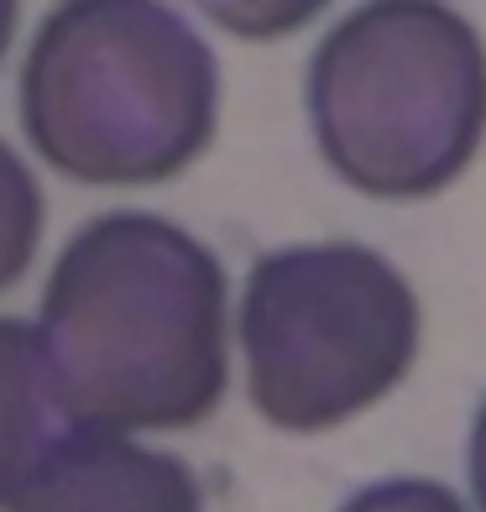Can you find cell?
<instances>
[{
	"mask_svg": "<svg viewBox=\"0 0 486 512\" xmlns=\"http://www.w3.org/2000/svg\"><path fill=\"white\" fill-rule=\"evenodd\" d=\"M37 340L74 429H194L230 382L225 267L183 225L115 209L58 251Z\"/></svg>",
	"mask_w": 486,
	"mask_h": 512,
	"instance_id": "6da1fadb",
	"label": "cell"
},
{
	"mask_svg": "<svg viewBox=\"0 0 486 512\" xmlns=\"http://www.w3.org/2000/svg\"><path fill=\"white\" fill-rule=\"evenodd\" d=\"M220 63L173 6L74 0L42 16L21 68V126L79 183H162L215 142Z\"/></svg>",
	"mask_w": 486,
	"mask_h": 512,
	"instance_id": "7a4b0ae2",
	"label": "cell"
},
{
	"mask_svg": "<svg viewBox=\"0 0 486 512\" xmlns=\"http://www.w3.org/2000/svg\"><path fill=\"white\" fill-rule=\"evenodd\" d=\"M319 157L366 199H434L486 142V42L460 11L382 0L309 58Z\"/></svg>",
	"mask_w": 486,
	"mask_h": 512,
	"instance_id": "3957f363",
	"label": "cell"
},
{
	"mask_svg": "<svg viewBox=\"0 0 486 512\" xmlns=\"http://www.w3.org/2000/svg\"><path fill=\"white\" fill-rule=\"evenodd\" d=\"M419 298L382 251L314 241L246 272L236 340L267 424L319 434L377 408L419 356Z\"/></svg>",
	"mask_w": 486,
	"mask_h": 512,
	"instance_id": "277c9868",
	"label": "cell"
},
{
	"mask_svg": "<svg viewBox=\"0 0 486 512\" xmlns=\"http://www.w3.org/2000/svg\"><path fill=\"white\" fill-rule=\"evenodd\" d=\"M6 512H204L189 460L110 429H63L32 460Z\"/></svg>",
	"mask_w": 486,
	"mask_h": 512,
	"instance_id": "5b68a950",
	"label": "cell"
},
{
	"mask_svg": "<svg viewBox=\"0 0 486 512\" xmlns=\"http://www.w3.org/2000/svg\"><path fill=\"white\" fill-rule=\"evenodd\" d=\"M48 366L32 324L0 319V507H11L32 460L48 445Z\"/></svg>",
	"mask_w": 486,
	"mask_h": 512,
	"instance_id": "8992f818",
	"label": "cell"
},
{
	"mask_svg": "<svg viewBox=\"0 0 486 512\" xmlns=\"http://www.w3.org/2000/svg\"><path fill=\"white\" fill-rule=\"evenodd\" d=\"M42 220H48V209H42L32 168L0 142V293L27 277L42 241Z\"/></svg>",
	"mask_w": 486,
	"mask_h": 512,
	"instance_id": "52a82bcc",
	"label": "cell"
},
{
	"mask_svg": "<svg viewBox=\"0 0 486 512\" xmlns=\"http://www.w3.org/2000/svg\"><path fill=\"white\" fill-rule=\"evenodd\" d=\"M340 512H466L450 486L424 481V476H392V481H372L345 502Z\"/></svg>",
	"mask_w": 486,
	"mask_h": 512,
	"instance_id": "ba28073f",
	"label": "cell"
},
{
	"mask_svg": "<svg viewBox=\"0 0 486 512\" xmlns=\"http://www.w3.org/2000/svg\"><path fill=\"white\" fill-rule=\"evenodd\" d=\"M466 471H471V497L486 512V403L476 408V424H471V450H466Z\"/></svg>",
	"mask_w": 486,
	"mask_h": 512,
	"instance_id": "9c48e42d",
	"label": "cell"
},
{
	"mask_svg": "<svg viewBox=\"0 0 486 512\" xmlns=\"http://www.w3.org/2000/svg\"><path fill=\"white\" fill-rule=\"evenodd\" d=\"M11 37H16V6H11V0H0V58H6Z\"/></svg>",
	"mask_w": 486,
	"mask_h": 512,
	"instance_id": "30bf717a",
	"label": "cell"
}]
</instances>
